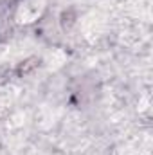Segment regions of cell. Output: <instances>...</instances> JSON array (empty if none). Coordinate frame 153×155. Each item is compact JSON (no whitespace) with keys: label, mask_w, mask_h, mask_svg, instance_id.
I'll list each match as a JSON object with an SVG mask.
<instances>
[{"label":"cell","mask_w":153,"mask_h":155,"mask_svg":"<svg viewBox=\"0 0 153 155\" xmlns=\"http://www.w3.org/2000/svg\"><path fill=\"white\" fill-rule=\"evenodd\" d=\"M4 2H9V0H0V4H4Z\"/></svg>","instance_id":"obj_3"},{"label":"cell","mask_w":153,"mask_h":155,"mask_svg":"<svg viewBox=\"0 0 153 155\" xmlns=\"http://www.w3.org/2000/svg\"><path fill=\"white\" fill-rule=\"evenodd\" d=\"M74 20H76V16H74V11H63V15H61V25L67 29V27H70L72 24H74Z\"/></svg>","instance_id":"obj_2"},{"label":"cell","mask_w":153,"mask_h":155,"mask_svg":"<svg viewBox=\"0 0 153 155\" xmlns=\"http://www.w3.org/2000/svg\"><path fill=\"white\" fill-rule=\"evenodd\" d=\"M40 63H41V60H40L38 56H29V58H25L24 61H20V63L16 65V69H15V76L16 78L31 76V74L40 67Z\"/></svg>","instance_id":"obj_1"}]
</instances>
